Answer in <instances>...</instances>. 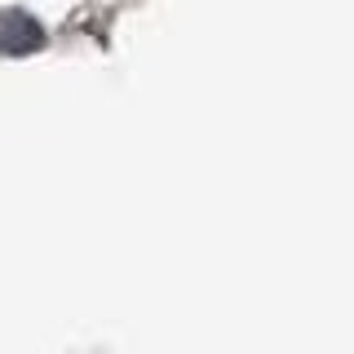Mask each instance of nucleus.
<instances>
[{
    "mask_svg": "<svg viewBox=\"0 0 354 354\" xmlns=\"http://www.w3.org/2000/svg\"><path fill=\"white\" fill-rule=\"evenodd\" d=\"M44 44V31L36 18L18 14V9H9V14H0V49L5 53H31Z\"/></svg>",
    "mask_w": 354,
    "mask_h": 354,
    "instance_id": "obj_1",
    "label": "nucleus"
}]
</instances>
